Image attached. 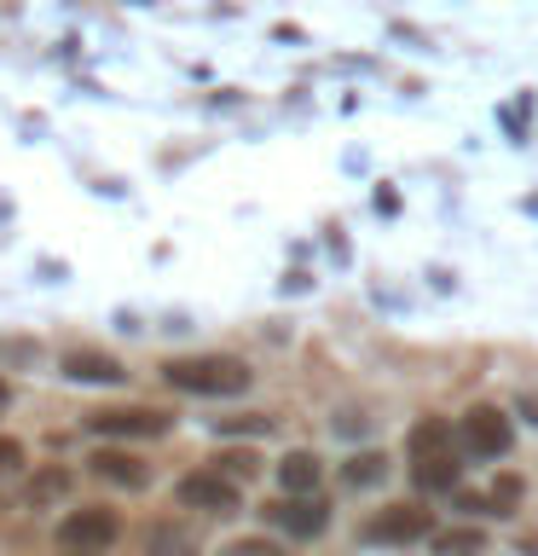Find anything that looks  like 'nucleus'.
<instances>
[{"label": "nucleus", "mask_w": 538, "mask_h": 556, "mask_svg": "<svg viewBox=\"0 0 538 556\" xmlns=\"http://www.w3.org/2000/svg\"><path fill=\"white\" fill-rule=\"evenodd\" d=\"M458 476H463V458H458V441H451V424L423 417L411 429V481L423 493H446V486H458Z\"/></svg>", "instance_id": "nucleus-1"}, {"label": "nucleus", "mask_w": 538, "mask_h": 556, "mask_svg": "<svg viewBox=\"0 0 538 556\" xmlns=\"http://www.w3.org/2000/svg\"><path fill=\"white\" fill-rule=\"evenodd\" d=\"M163 377H168L180 394H203V400H226V394H243V389H249V365L232 359V354L168 359V365H163Z\"/></svg>", "instance_id": "nucleus-2"}, {"label": "nucleus", "mask_w": 538, "mask_h": 556, "mask_svg": "<svg viewBox=\"0 0 538 556\" xmlns=\"http://www.w3.org/2000/svg\"><path fill=\"white\" fill-rule=\"evenodd\" d=\"M116 539H121L116 510H104V504H81V510H69V516L59 521L52 545H59V556H104Z\"/></svg>", "instance_id": "nucleus-3"}, {"label": "nucleus", "mask_w": 538, "mask_h": 556, "mask_svg": "<svg viewBox=\"0 0 538 556\" xmlns=\"http://www.w3.org/2000/svg\"><path fill=\"white\" fill-rule=\"evenodd\" d=\"M174 498L185 504V510H203V516H232L243 504V486L226 476V469H191V476H180V486H174Z\"/></svg>", "instance_id": "nucleus-4"}, {"label": "nucleus", "mask_w": 538, "mask_h": 556, "mask_svg": "<svg viewBox=\"0 0 538 556\" xmlns=\"http://www.w3.org/2000/svg\"><path fill=\"white\" fill-rule=\"evenodd\" d=\"M267 521L290 539H319L330 528V504L319 493H284V498L267 504Z\"/></svg>", "instance_id": "nucleus-5"}, {"label": "nucleus", "mask_w": 538, "mask_h": 556, "mask_svg": "<svg viewBox=\"0 0 538 556\" xmlns=\"http://www.w3.org/2000/svg\"><path fill=\"white\" fill-rule=\"evenodd\" d=\"M463 452L469 458H503L515 441V429H510V417H503L498 406H469L463 412Z\"/></svg>", "instance_id": "nucleus-6"}, {"label": "nucleus", "mask_w": 538, "mask_h": 556, "mask_svg": "<svg viewBox=\"0 0 538 556\" xmlns=\"http://www.w3.org/2000/svg\"><path fill=\"white\" fill-rule=\"evenodd\" d=\"M87 429H93V434H116V441H151V434L168 429V417L151 412V406H121V412H93V417H87Z\"/></svg>", "instance_id": "nucleus-7"}, {"label": "nucleus", "mask_w": 538, "mask_h": 556, "mask_svg": "<svg viewBox=\"0 0 538 556\" xmlns=\"http://www.w3.org/2000/svg\"><path fill=\"white\" fill-rule=\"evenodd\" d=\"M364 533L382 539V545H411V539L434 533V510H423V504H394V510H382Z\"/></svg>", "instance_id": "nucleus-8"}, {"label": "nucleus", "mask_w": 538, "mask_h": 556, "mask_svg": "<svg viewBox=\"0 0 538 556\" xmlns=\"http://www.w3.org/2000/svg\"><path fill=\"white\" fill-rule=\"evenodd\" d=\"M93 476L99 481H111V486H128V493H139V486H151V464H139L133 452H116V446H104V452H93Z\"/></svg>", "instance_id": "nucleus-9"}, {"label": "nucleus", "mask_w": 538, "mask_h": 556, "mask_svg": "<svg viewBox=\"0 0 538 556\" xmlns=\"http://www.w3.org/2000/svg\"><path fill=\"white\" fill-rule=\"evenodd\" d=\"M64 377L69 382H121V359L111 354H93V348H76V354H64Z\"/></svg>", "instance_id": "nucleus-10"}, {"label": "nucleus", "mask_w": 538, "mask_h": 556, "mask_svg": "<svg viewBox=\"0 0 538 556\" xmlns=\"http://www.w3.org/2000/svg\"><path fill=\"white\" fill-rule=\"evenodd\" d=\"M145 556H197V533H191L185 521H151Z\"/></svg>", "instance_id": "nucleus-11"}, {"label": "nucleus", "mask_w": 538, "mask_h": 556, "mask_svg": "<svg viewBox=\"0 0 538 556\" xmlns=\"http://www.w3.org/2000/svg\"><path fill=\"white\" fill-rule=\"evenodd\" d=\"M69 469L64 464H47V469H35L29 476V486H24V498H29V510H47V504H59L64 493H69Z\"/></svg>", "instance_id": "nucleus-12"}, {"label": "nucleus", "mask_w": 538, "mask_h": 556, "mask_svg": "<svg viewBox=\"0 0 538 556\" xmlns=\"http://www.w3.org/2000/svg\"><path fill=\"white\" fill-rule=\"evenodd\" d=\"M319 476H324V464L312 458V452H290V458L278 464V486H284V493H319Z\"/></svg>", "instance_id": "nucleus-13"}, {"label": "nucleus", "mask_w": 538, "mask_h": 556, "mask_svg": "<svg viewBox=\"0 0 538 556\" xmlns=\"http://www.w3.org/2000/svg\"><path fill=\"white\" fill-rule=\"evenodd\" d=\"M382 469H388V464H382V452H359V458H347L342 476L354 486H371V481H382Z\"/></svg>", "instance_id": "nucleus-14"}, {"label": "nucleus", "mask_w": 538, "mask_h": 556, "mask_svg": "<svg viewBox=\"0 0 538 556\" xmlns=\"http://www.w3.org/2000/svg\"><path fill=\"white\" fill-rule=\"evenodd\" d=\"M215 469H226L232 481H249V476H255V452H220Z\"/></svg>", "instance_id": "nucleus-15"}, {"label": "nucleus", "mask_w": 538, "mask_h": 556, "mask_svg": "<svg viewBox=\"0 0 538 556\" xmlns=\"http://www.w3.org/2000/svg\"><path fill=\"white\" fill-rule=\"evenodd\" d=\"M272 417H220V434H267Z\"/></svg>", "instance_id": "nucleus-16"}, {"label": "nucleus", "mask_w": 538, "mask_h": 556, "mask_svg": "<svg viewBox=\"0 0 538 556\" xmlns=\"http://www.w3.org/2000/svg\"><path fill=\"white\" fill-rule=\"evenodd\" d=\"M220 556H284V551H278L272 539H238V545H226Z\"/></svg>", "instance_id": "nucleus-17"}, {"label": "nucleus", "mask_w": 538, "mask_h": 556, "mask_svg": "<svg viewBox=\"0 0 538 556\" xmlns=\"http://www.w3.org/2000/svg\"><path fill=\"white\" fill-rule=\"evenodd\" d=\"M12 469H24V446H17L12 434H0V481H7Z\"/></svg>", "instance_id": "nucleus-18"}, {"label": "nucleus", "mask_w": 538, "mask_h": 556, "mask_svg": "<svg viewBox=\"0 0 538 556\" xmlns=\"http://www.w3.org/2000/svg\"><path fill=\"white\" fill-rule=\"evenodd\" d=\"M510 504H521V481H515V476H503V481L492 486V510L503 516V510H510Z\"/></svg>", "instance_id": "nucleus-19"}, {"label": "nucleus", "mask_w": 538, "mask_h": 556, "mask_svg": "<svg viewBox=\"0 0 538 556\" xmlns=\"http://www.w3.org/2000/svg\"><path fill=\"white\" fill-rule=\"evenodd\" d=\"M440 551H481V533H469V528H463V533H446Z\"/></svg>", "instance_id": "nucleus-20"}, {"label": "nucleus", "mask_w": 538, "mask_h": 556, "mask_svg": "<svg viewBox=\"0 0 538 556\" xmlns=\"http://www.w3.org/2000/svg\"><path fill=\"white\" fill-rule=\"evenodd\" d=\"M521 417H527V424H538V400H521Z\"/></svg>", "instance_id": "nucleus-21"}, {"label": "nucleus", "mask_w": 538, "mask_h": 556, "mask_svg": "<svg viewBox=\"0 0 538 556\" xmlns=\"http://www.w3.org/2000/svg\"><path fill=\"white\" fill-rule=\"evenodd\" d=\"M7 400H12V389H7V377H0V406H7Z\"/></svg>", "instance_id": "nucleus-22"}]
</instances>
